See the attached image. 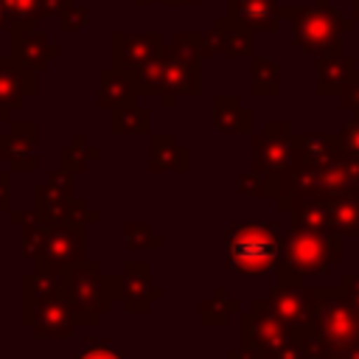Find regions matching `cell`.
I'll return each mask as SVG.
<instances>
[{
	"label": "cell",
	"instance_id": "obj_1",
	"mask_svg": "<svg viewBox=\"0 0 359 359\" xmlns=\"http://www.w3.org/2000/svg\"><path fill=\"white\" fill-rule=\"evenodd\" d=\"M62 292L70 300L79 325H95V320L112 309V300L123 294V286L118 289V278L101 275L95 264L79 261L62 272Z\"/></svg>",
	"mask_w": 359,
	"mask_h": 359
},
{
	"label": "cell",
	"instance_id": "obj_2",
	"mask_svg": "<svg viewBox=\"0 0 359 359\" xmlns=\"http://www.w3.org/2000/svg\"><path fill=\"white\" fill-rule=\"evenodd\" d=\"M283 241L269 224H241L227 233V266L241 275H264L280 264Z\"/></svg>",
	"mask_w": 359,
	"mask_h": 359
},
{
	"label": "cell",
	"instance_id": "obj_3",
	"mask_svg": "<svg viewBox=\"0 0 359 359\" xmlns=\"http://www.w3.org/2000/svg\"><path fill=\"white\" fill-rule=\"evenodd\" d=\"M22 252L36 258V266L50 272H65L70 264L84 258V233L73 222H48L45 227L25 230Z\"/></svg>",
	"mask_w": 359,
	"mask_h": 359
},
{
	"label": "cell",
	"instance_id": "obj_4",
	"mask_svg": "<svg viewBox=\"0 0 359 359\" xmlns=\"http://www.w3.org/2000/svg\"><path fill=\"white\" fill-rule=\"evenodd\" d=\"M339 258V238L317 230H294L283 241V255L278 264L280 283H300L311 272H325Z\"/></svg>",
	"mask_w": 359,
	"mask_h": 359
},
{
	"label": "cell",
	"instance_id": "obj_5",
	"mask_svg": "<svg viewBox=\"0 0 359 359\" xmlns=\"http://www.w3.org/2000/svg\"><path fill=\"white\" fill-rule=\"evenodd\" d=\"M143 93H199L194 56L180 48H160V53L143 65Z\"/></svg>",
	"mask_w": 359,
	"mask_h": 359
},
{
	"label": "cell",
	"instance_id": "obj_6",
	"mask_svg": "<svg viewBox=\"0 0 359 359\" xmlns=\"http://www.w3.org/2000/svg\"><path fill=\"white\" fill-rule=\"evenodd\" d=\"M241 348L261 353L264 359H269L275 351H280L292 337L283 320L275 317V311L269 309L266 300H255L252 309L247 314H241Z\"/></svg>",
	"mask_w": 359,
	"mask_h": 359
},
{
	"label": "cell",
	"instance_id": "obj_7",
	"mask_svg": "<svg viewBox=\"0 0 359 359\" xmlns=\"http://www.w3.org/2000/svg\"><path fill=\"white\" fill-rule=\"evenodd\" d=\"M317 297H320V289H303L300 283H278L269 292L266 303L275 311V317L286 323L289 337L300 339L311 328V320L317 311Z\"/></svg>",
	"mask_w": 359,
	"mask_h": 359
},
{
	"label": "cell",
	"instance_id": "obj_8",
	"mask_svg": "<svg viewBox=\"0 0 359 359\" xmlns=\"http://www.w3.org/2000/svg\"><path fill=\"white\" fill-rule=\"evenodd\" d=\"M22 323L28 328H34V334L39 339H50V337H59V339H70L79 320H76V311L70 306V300L65 297V292H53L36 303H28L22 306Z\"/></svg>",
	"mask_w": 359,
	"mask_h": 359
},
{
	"label": "cell",
	"instance_id": "obj_9",
	"mask_svg": "<svg viewBox=\"0 0 359 359\" xmlns=\"http://www.w3.org/2000/svg\"><path fill=\"white\" fill-rule=\"evenodd\" d=\"M339 31V17L328 8H306L294 17V39L303 50H323L325 45H334Z\"/></svg>",
	"mask_w": 359,
	"mask_h": 359
},
{
	"label": "cell",
	"instance_id": "obj_10",
	"mask_svg": "<svg viewBox=\"0 0 359 359\" xmlns=\"http://www.w3.org/2000/svg\"><path fill=\"white\" fill-rule=\"evenodd\" d=\"M160 53V34H137V36H121L115 34V65L123 67H143Z\"/></svg>",
	"mask_w": 359,
	"mask_h": 359
},
{
	"label": "cell",
	"instance_id": "obj_11",
	"mask_svg": "<svg viewBox=\"0 0 359 359\" xmlns=\"http://www.w3.org/2000/svg\"><path fill=\"white\" fill-rule=\"evenodd\" d=\"M160 297V289H154L149 283V264H126V275H123V303L126 311H146L149 303Z\"/></svg>",
	"mask_w": 359,
	"mask_h": 359
},
{
	"label": "cell",
	"instance_id": "obj_12",
	"mask_svg": "<svg viewBox=\"0 0 359 359\" xmlns=\"http://www.w3.org/2000/svg\"><path fill=\"white\" fill-rule=\"evenodd\" d=\"M230 14L244 25L272 31L278 20V0H230Z\"/></svg>",
	"mask_w": 359,
	"mask_h": 359
},
{
	"label": "cell",
	"instance_id": "obj_13",
	"mask_svg": "<svg viewBox=\"0 0 359 359\" xmlns=\"http://www.w3.org/2000/svg\"><path fill=\"white\" fill-rule=\"evenodd\" d=\"M31 93V76L22 67H14L0 59V109L17 107L20 95Z\"/></svg>",
	"mask_w": 359,
	"mask_h": 359
},
{
	"label": "cell",
	"instance_id": "obj_14",
	"mask_svg": "<svg viewBox=\"0 0 359 359\" xmlns=\"http://www.w3.org/2000/svg\"><path fill=\"white\" fill-rule=\"evenodd\" d=\"M31 53H34V67L45 65L53 48H48L45 34H34L31 28H17V42H14V56L20 59L22 67H31Z\"/></svg>",
	"mask_w": 359,
	"mask_h": 359
},
{
	"label": "cell",
	"instance_id": "obj_15",
	"mask_svg": "<svg viewBox=\"0 0 359 359\" xmlns=\"http://www.w3.org/2000/svg\"><path fill=\"white\" fill-rule=\"evenodd\" d=\"M104 93H101V104L104 107H115V104H126V101H132L135 98V93H137V84H135V76H129V73H123V70H115V73H104Z\"/></svg>",
	"mask_w": 359,
	"mask_h": 359
},
{
	"label": "cell",
	"instance_id": "obj_16",
	"mask_svg": "<svg viewBox=\"0 0 359 359\" xmlns=\"http://www.w3.org/2000/svg\"><path fill=\"white\" fill-rule=\"evenodd\" d=\"M0 3H3L6 17L14 20V25H25V22L53 11L50 0H0Z\"/></svg>",
	"mask_w": 359,
	"mask_h": 359
},
{
	"label": "cell",
	"instance_id": "obj_17",
	"mask_svg": "<svg viewBox=\"0 0 359 359\" xmlns=\"http://www.w3.org/2000/svg\"><path fill=\"white\" fill-rule=\"evenodd\" d=\"M320 93H339L348 87V76H351V59H337V62H325L320 67Z\"/></svg>",
	"mask_w": 359,
	"mask_h": 359
},
{
	"label": "cell",
	"instance_id": "obj_18",
	"mask_svg": "<svg viewBox=\"0 0 359 359\" xmlns=\"http://www.w3.org/2000/svg\"><path fill=\"white\" fill-rule=\"evenodd\" d=\"M238 311V300H224V289L216 292V300H205L202 306V323L205 325H222L227 314Z\"/></svg>",
	"mask_w": 359,
	"mask_h": 359
},
{
	"label": "cell",
	"instance_id": "obj_19",
	"mask_svg": "<svg viewBox=\"0 0 359 359\" xmlns=\"http://www.w3.org/2000/svg\"><path fill=\"white\" fill-rule=\"evenodd\" d=\"M275 79H278L275 62H269V59H255L252 62V87H255V93L272 95L275 93Z\"/></svg>",
	"mask_w": 359,
	"mask_h": 359
},
{
	"label": "cell",
	"instance_id": "obj_20",
	"mask_svg": "<svg viewBox=\"0 0 359 359\" xmlns=\"http://www.w3.org/2000/svg\"><path fill=\"white\" fill-rule=\"evenodd\" d=\"M76 359H123L121 351H115V345L109 339H90L79 353Z\"/></svg>",
	"mask_w": 359,
	"mask_h": 359
},
{
	"label": "cell",
	"instance_id": "obj_21",
	"mask_svg": "<svg viewBox=\"0 0 359 359\" xmlns=\"http://www.w3.org/2000/svg\"><path fill=\"white\" fill-rule=\"evenodd\" d=\"M342 297L359 311V275H342V286H339Z\"/></svg>",
	"mask_w": 359,
	"mask_h": 359
},
{
	"label": "cell",
	"instance_id": "obj_22",
	"mask_svg": "<svg viewBox=\"0 0 359 359\" xmlns=\"http://www.w3.org/2000/svg\"><path fill=\"white\" fill-rule=\"evenodd\" d=\"M342 143H345V149H348L353 157H359V121H353L351 126H345Z\"/></svg>",
	"mask_w": 359,
	"mask_h": 359
},
{
	"label": "cell",
	"instance_id": "obj_23",
	"mask_svg": "<svg viewBox=\"0 0 359 359\" xmlns=\"http://www.w3.org/2000/svg\"><path fill=\"white\" fill-rule=\"evenodd\" d=\"M6 205V177H0V208Z\"/></svg>",
	"mask_w": 359,
	"mask_h": 359
},
{
	"label": "cell",
	"instance_id": "obj_24",
	"mask_svg": "<svg viewBox=\"0 0 359 359\" xmlns=\"http://www.w3.org/2000/svg\"><path fill=\"white\" fill-rule=\"evenodd\" d=\"M163 3H199V0H163Z\"/></svg>",
	"mask_w": 359,
	"mask_h": 359
},
{
	"label": "cell",
	"instance_id": "obj_25",
	"mask_svg": "<svg viewBox=\"0 0 359 359\" xmlns=\"http://www.w3.org/2000/svg\"><path fill=\"white\" fill-rule=\"evenodd\" d=\"M0 25H3V3H0Z\"/></svg>",
	"mask_w": 359,
	"mask_h": 359
},
{
	"label": "cell",
	"instance_id": "obj_26",
	"mask_svg": "<svg viewBox=\"0 0 359 359\" xmlns=\"http://www.w3.org/2000/svg\"><path fill=\"white\" fill-rule=\"evenodd\" d=\"M137 3H151V0H137Z\"/></svg>",
	"mask_w": 359,
	"mask_h": 359
}]
</instances>
